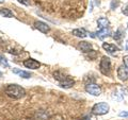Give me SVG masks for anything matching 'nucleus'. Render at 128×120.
<instances>
[{"label":"nucleus","mask_w":128,"mask_h":120,"mask_svg":"<svg viewBox=\"0 0 128 120\" xmlns=\"http://www.w3.org/2000/svg\"><path fill=\"white\" fill-rule=\"evenodd\" d=\"M6 94L8 97L17 100V99L25 97L26 91L22 86L17 85V84H10V85H8L6 88Z\"/></svg>","instance_id":"obj_1"},{"label":"nucleus","mask_w":128,"mask_h":120,"mask_svg":"<svg viewBox=\"0 0 128 120\" xmlns=\"http://www.w3.org/2000/svg\"><path fill=\"white\" fill-rule=\"evenodd\" d=\"M54 78L59 82L60 86H61L62 88H66V89L70 88L75 84V81L73 79H70L68 75H65L64 73H62L61 71H56L54 73Z\"/></svg>","instance_id":"obj_2"},{"label":"nucleus","mask_w":128,"mask_h":120,"mask_svg":"<svg viewBox=\"0 0 128 120\" xmlns=\"http://www.w3.org/2000/svg\"><path fill=\"white\" fill-rule=\"evenodd\" d=\"M109 104L106 102H99V103H96V104L92 107V113L94 115H98V116H102V115H105L109 112Z\"/></svg>","instance_id":"obj_3"},{"label":"nucleus","mask_w":128,"mask_h":120,"mask_svg":"<svg viewBox=\"0 0 128 120\" xmlns=\"http://www.w3.org/2000/svg\"><path fill=\"white\" fill-rule=\"evenodd\" d=\"M99 71L104 75H109L111 71V61L108 57H102L99 63Z\"/></svg>","instance_id":"obj_4"},{"label":"nucleus","mask_w":128,"mask_h":120,"mask_svg":"<svg viewBox=\"0 0 128 120\" xmlns=\"http://www.w3.org/2000/svg\"><path fill=\"white\" fill-rule=\"evenodd\" d=\"M86 91L92 96H95V97H98V96L102 94L100 87L95 83H88L86 85Z\"/></svg>","instance_id":"obj_5"},{"label":"nucleus","mask_w":128,"mask_h":120,"mask_svg":"<svg viewBox=\"0 0 128 120\" xmlns=\"http://www.w3.org/2000/svg\"><path fill=\"white\" fill-rule=\"evenodd\" d=\"M118 78L121 80V81H127L128 80V67L123 64L118 67Z\"/></svg>","instance_id":"obj_6"},{"label":"nucleus","mask_w":128,"mask_h":120,"mask_svg":"<svg viewBox=\"0 0 128 120\" xmlns=\"http://www.w3.org/2000/svg\"><path fill=\"white\" fill-rule=\"evenodd\" d=\"M24 65H25V67L29 68V69H38L41 67V63L34 59H28L24 62Z\"/></svg>","instance_id":"obj_7"},{"label":"nucleus","mask_w":128,"mask_h":120,"mask_svg":"<svg viewBox=\"0 0 128 120\" xmlns=\"http://www.w3.org/2000/svg\"><path fill=\"white\" fill-rule=\"evenodd\" d=\"M34 27H35V29L38 30L40 32H42V33H48L50 31V27L43 21H35Z\"/></svg>","instance_id":"obj_8"},{"label":"nucleus","mask_w":128,"mask_h":120,"mask_svg":"<svg viewBox=\"0 0 128 120\" xmlns=\"http://www.w3.org/2000/svg\"><path fill=\"white\" fill-rule=\"evenodd\" d=\"M50 117L49 113L47 111H44V110H41V111H38L36 113L34 114L33 116V119L34 120H48Z\"/></svg>","instance_id":"obj_9"},{"label":"nucleus","mask_w":128,"mask_h":120,"mask_svg":"<svg viewBox=\"0 0 128 120\" xmlns=\"http://www.w3.org/2000/svg\"><path fill=\"white\" fill-rule=\"evenodd\" d=\"M102 48L107 51L108 53H111V54H113V53L116 52V51H118V47L115 46L114 44H110V43H104Z\"/></svg>","instance_id":"obj_10"},{"label":"nucleus","mask_w":128,"mask_h":120,"mask_svg":"<svg viewBox=\"0 0 128 120\" xmlns=\"http://www.w3.org/2000/svg\"><path fill=\"white\" fill-rule=\"evenodd\" d=\"M13 73L15 74H17L19 75V77H22L24 79H29L31 77V74L30 72H28V71H25V70H20V69H18V68H13Z\"/></svg>","instance_id":"obj_11"},{"label":"nucleus","mask_w":128,"mask_h":120,"mask_svg":"<svg viewBox=\"0 0 128 120\" xmlns=\"http://www.w3.org/2000/svg\"><path fill=\"white\" fill-rule=\"evenodd\" d=\"M97 25H98V28H99V30H102V29H106V28L109 27L110 25V22L109 20H108L107 18L105 17H100L97 20Z\"/></svg>","instance_id":"obj_12"},{"label":"nucleus","mask_w":128,"mask_h":120,"mask_svg":"<svg viewBox=\"0 0 128 120\" xmlns=\"http://www.w3.org/2000/svg\"><path fill=\"white\" fill-rule=\"evenodd\" d=\"M72 33H73V35H75V36L80 37V38H84L88 36V32L84 29H75V30H73Z\"/></svg>","instance_id":"obj_13"},{"label":"nucleus","mask_w":128,"mask_h":120,"mask_svg":"<svg viewBox=\"0 0 128 120\" xmlns=\"http://www.w3.org/2000/svg\"><path fill=\"white\" fill-rule=\"evenodd\" d=\"M79 48H80V50L82 51V52H89V51H91L92 49V45H91V43H88V42H81L79 44Z\"/></svg>","instance_id":"obj_14"},{"label":"nucleus","mask_w":128,"mask_h":120,"mask_svg":"<svg viewBox=\"0 0 128 120\" xmlns=\"http://www.w3.org/2000/svg\"><path fill=\"white\" fill-rule=\"evenodd\" d=\"M110 35V30L108 29V28H106V29H102V30H99L97 33H96V36H97L99 39H104V38H106L108 37Z\"/></svg>","instance_id":"obj_15"},{"label":"nucleus","mask_w":128,"mask_h":120,"mask_svg":"<svg viewBox=\"0 0 128 120\" xmlns=\"http://www.w3.org/2000/svg\"><path fill=\"white\" fill-rule=\"evenodd\" d=\"M0 15L6 18H11V17H13V12L4 7V9H0Z\"/></svg>","instance_id":"obj_16"},{"label":"nucleus","mask_w":128,"mask_h":120,"mask_svg":"<svg viewBox=\"0 0 128 120\" xmlns=\"http://www.w3.org/2000/svg\"><path fill=\"white\" fill-rule=\"evenodd\" d=\"M123 34H124V31H123V29H122V28H118V31L115 32L114 35H113V38L115 39V41H118V39H121V38H122Z\"/></svg>","instance_id":"obj_17"},{"label":"nucleus","mask_w":128,"mask_h":120,"mask_svg":"<svg viewBox=\"0 0 128 120\" xmlns=\"http://www.w3.org/2000/svg\"><path fill=\"white\" fill-rule=\"evenodd\" d=\"M0 66L2 67H9V63H8V60L3 57V55L0 54Z\"/></svg>","instance_id":"obj_18"},{"label":"nucleus","mask_w":128,"mask_h":120,"mask_svg":"<svg viewBox=\"0 0 128 120\" xmlns=\"http://www.w3.org/2000/svg\"><path fill=\"white\" fill-rule=\"evenodd\" d=\"M122 13L124 14V15H126V16H128V4H126L125 6L122 9Z\"/></svg>","instance_id":"obj_19"},{"label":"nucleus","mask_w":128,"mask_h":120,"mask_svg":"<svg viewBox=\"0 0 128 120\" xmlns=\"http://www.w3.org/2000/svg\"><path fill=\"white\" fill-rule=\"evenodd\" d=\"M18 1L24 5H29L30 4V0H18Z\"/></svg>","instance_id":"obj_20"},{"label":"nucleus","mask_w":128,"mask_h":120,"mask_svg":"<svg viewBox=\"0 0 128 120\" xmlns=\"http://www.w3.org/2000/svg\"><path fill=\"white\" fill-rule=\"evenodd\" d=\"M118 4H120L118 1H112V2H111V9L114 10V5H115V7H116Z\"/></svg>","instance_id":"obj_21"},{"label":"nucleus","mask_w":128,"mask_h":120,"mask_svg":"<svg viewBox=\"0 0 128 120\" xmlns=\"http://www.w3.org/2000/svg\"><path fill=\"white\" fill-rule=\"evenodd\" d=\"M120 116H121V117H128V112H121V113H120Z\"/></svg>","instance_id":"obj_22"},{"label":"nucleus","mask_w":128,"mask_h":120,"mask_svg":"<svg viewBox=\"0 0 128 120\" xmlns=\"http://www.w3.org/2000/svg\"><path fill=\"white\" fill-rule=\"evenodd\" d=\"M123 61H124V64H125V65L128 67V57H124Z\"/></svg>","instance_id":"obj_23"},{"label":"nucleus","mask_w":128,"mask_h":120,"mask_svg":"<svg viewBox=\"0 0 128 120\" xmlns=\"http://www.w3.org/2000/svg\"><path fill=\"white\" fill-rule=\"evenodd\" d=\"M125 49H126V51L128 52V39L126 41V44H125Z\"/></svg>","instance_id":"obj_24"},{"label":"nucleus","mask_w":128,"mask_h":120,"mask_svg":"<svg viewBox=\"0 0 128 120\" xmlns=\"http://www.w3.org/2000/svg\"><path fill=\"white\" fill-rule=\"evenodd\" d=\"M3 1H4V0H0V3H2Z\"/></svg>","instance_id":"obj_25"},{"label":"nucleus","mask_w":128,"mask_h":120,"mask_svg":"<svg viewBox=\"0 0 128 120\" xmlns=\"http://www.w3.org/2000/svg\"><path fill=\"white\" fill-rule=\"evenodd\" d=\"M0 75H2V73H1V71H0Z\"/></svg>","instance_id":"obj_26"},{"label":"nucleus","mask_w":128,"mask_h":120,"mask_svg":"<svg viewBox=\"0 0 128 120\" xmlns=\"http://www.w3.org/2000/svg\"><path fill=\"white\" fill-rule=\"evenodd\" d=\"M86 120H89V119H86Z\"/></svg>","instance_id":"obj_27"}]
</instances>
